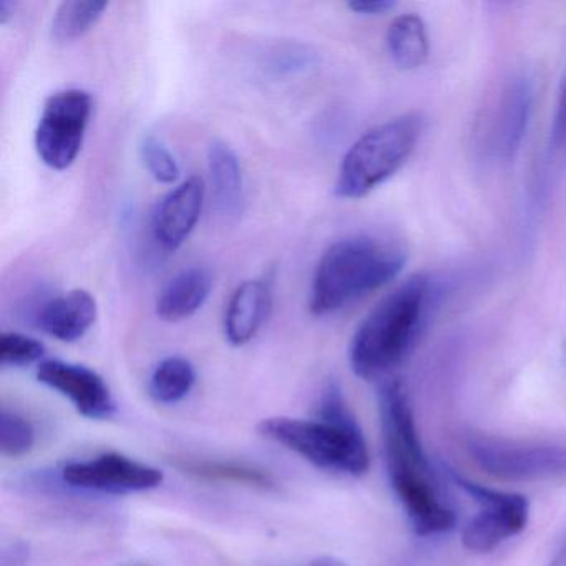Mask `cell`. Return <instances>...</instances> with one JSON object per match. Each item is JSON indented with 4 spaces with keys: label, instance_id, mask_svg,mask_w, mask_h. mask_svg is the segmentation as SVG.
Returning <instances> with one entry per match:
<instances>
[{
    "label": "cell",
    "instance_id": "cell-1",
    "mask_svg": "<svg viewBox=\"0 0 566 566\" xmlns=\"http://www.w3.org/2000/svg\"><path fill=\"white\" fill-rule=\"evenodd\" d=\"M379 410L390 485L413 532L420 536L449 532L455 526V513L437 492L432 469L417 436L409 397L400 380L382 382Z\"/></svg>",
    "mask_w": 566,
    "mask_h": 566
},
{
    "label": "cell",
    "instance_id": "cell-2",
    "mask_svg": "<svg viewBox=\"0 0 566 566\" xmlns=\"http://www.w3.org/2000/svg\"><path fill=\"white\" fill-rule=\"evenodd\" d=\"M258 433L326 472L363 476L370 467L363 430L334 380L324 387L314 419L271 417Z\"/></svg>",
    "mask_w": 566,
    "mask_h": 566
},
{
    "label": "cell",
    "instance_id": "cell-3",
    "mask_svg": "<svg viewBox=\"0 0 566 566\" xmlns=\"http://www.w3.org/2000/svg\"><path fill=\"white\" fill-rule=\"evenodd\" d=\"M432 296V281L413 276L367 314L349 347L350 369L357 377L382 379L406 359L426 324Z\"/></svg>",
    "mask_w": 566,
    "mask_h": 566
},
{
    "label": "cell",
    "instance_id": "cell-4",
    "mask_svg": "<svg viewBox=\"0 0 566 566\" xmlns=\"http://www.w3.org/2000/svg\"><path fill=\"white\" fill-rule=\"evenodd\" d=\"M406 254L396 244L356 237L331 244L314 271L311 313L327 316L399 276Z\"/></svg>",
    "mask_w": 566,
    "mask_h": 566
},
{
    "label": "cell",
    "instance_id": "cell-5",
    "mask_svg": "<svg viewBox=\"0 0 566 566\" xmlns=\"http://www.w3.org/2000/svg\"><path fill=\"white\" fill-rule=\"evenodd\" d=\"M422 130V118L409 114L366 132L340 161L336 197L359 200L386 184L407 164Z\"/></svg>",
    "mask_w": 566,
    "mask_h": 566
},
{
    "label": "cell",
    "instance_id": "cell-6",
    "mask_svg": "<svg viewBox=\"0 0 566 566\" xmlns=\"http://www.w3.org/2000/svg\"><path fill=\"white\" fill-rule=\"evenodd\" d=\"M467 449L490 475L515 482L566 476V447L548 442H523L470 433Z\"/></svg>",
    "mask_w": 566,
    "mask_h": 566
},
{
    "label": "cell",
    "instance_id": "cell-7",
    "mask_svg": "<svg viewBox=\"0 0 566 566\" xmlns=\"http://www.w3.org/2000/svg\"><path fill=\"white\" fill-rule=\"evenodd\" d=\"M92 108L91 94L81 88H67L48 98L34 137L42 164L57 171L74 165L91 124Z\"/></svg>",
    "mask_w": 566,
    "mask_h": 566
},
{
    "label": "cell",
    "instance_id": "cell-8",
    "mask_svg": "<svg viewBox=\"0 0 566 566\" xmlns=\"http://www.w3.org/2000/svg\"><path fill=\"white\" fill-rule=\"evenodd\" d=\"M453 482L479 503V512L462 532V543L469 552L489 553L525 530L528 523V500L520 493L499 492L453 475Z\"/></svg>",
    "mask_w": 566,
    "mask_h": 566
},
{
    "label": "cell",
    "instance_id": "cell-9",
    "mask_svg": "<svg viewBox=\"0 0 566 566\" xmlns=\"http://www.w3.org/2000/svg\"><path fill=\"white\" fill-rule=\"evenodd\" d=\"M62 480L72 489L122 496L158 489L165 475L161 470L124 453L105 452L91 460L67 463L62 469Z\"/></svg>",
    "mask_w": 566,
    "mask_h": 566
},
{
    "label": "cell",
    "instance_id": "cell-10",
    "mask_svg": "<svg viewBox=\"0 0 566 566\" xmlns=\"http://www.w3.org/2000/svg\"><path fill=\"white\" fill-rule=\"evenodd\" d=\"M38 380L71 400L75 410L87 419H111L117 410L114 394L104 377L81 364L42 360L38 367Z\"/></svg>",
    "mask_w": 566,
    "mask_h": 566
},
{
    "label": "cell",
    "instance_id": "cell-11",
    "mask_svg": "<svg viewBox=\"0 0 566 566\" xmlns=\"http://www.w3.org/2000/svg\"><path fill=\"white\" fill-rule=\"evenodd\" d=\"M205 193L203 180L191 177L158 203L151 220V231L155 241L164 250H178L193 233L203 210Z\"/></svg>",
    "mask_w": 566,
    "mask_h": 566
},
{
    "label": "cell",
    "instance_id": "cell-12",
    "mask_svg": "<svg viewBox=\"0 0 566 566\" xmlns=\"http://www.w3.org/2000/svg\"><path fill=\"white\" fill-rule=\"evenodd\" d=\"M533 98L535 91L525 75L510 81L503 91L492 128V148L500 160H513L522 148L532 118Z\"/></svg>",
    "mask_w": 566,
    "mask_h": 566
},
{
    "label": "cell",
    "instance_id": "cell-13",
    "mask_svg": "<svg viewBox=\"0 0 566 566\" xmlns=\"http://www.w3.org/2000/svg\"><path fill=\"white\" fill-rule=\"evenodd\" d=\"M39 329L62 343L81 340L97 319V301L85 290H72L44 301L34 314Z\"/></svg>",
    "mask_w": 566,
    "mask_h": 566
},
{
    "label": "cell",
    "instance_id": "cell-14",
    "mask_svg": "<svg viewBox=\"0 0 566 566\" xmlns=\"http://www.w3.org/2000/svg\"><path fill=\"white\" fill-rule=\"evenodd\" d=\"M273 307V290L263 280L244 281L228 303L223 329L228 343L247 346L263 329Z\"/></svg>",
    "mask_w": 566,
    "mask_h": 566
},
{
    "label": "cell",
    "instance_id": "cell-15",
    "mask_svg": "<svg viewBox=\"0 0 566 566\" xmlns=\"http://www.w3.org/2000/svg\"><path fill=\"white\" fill-rule=\"evenodd\" d=\"M208 171L214 210L223 218H238L244 208V178L240 158L230 145L213 140L208 147Z\"/></svg>",
    "mask_w": 566,
    "mask_h": 566
},
{
    "label": "cell",
    "instance_id": "cell-16",
    "mask_svg": "<svg viewBox=\"0 0 566 566\" xmlns=\"http://www.w3.org/2000/svg\"><path fill=\"white\" fill-rule=\"evenodd\" d=\"M213 277L207 268L193 266L168 281L157 300V314L168 323H180L207 303Z\"/></svg>",
    "mask_w": 566,
    "mask_h": 566
},
{
    "label": "cell",
    "instance_id": "cell-17",
    "mask_svg": "<svg viewBox=\"0 0 566 566\" xmlns=\"http://www.w3.org/2000/svg\"><path fill=\"white\" fill-rule=\"evenodd\" d=\"M178 469L195 479L213 483H237V485L253 486V489L271 490L276 486V480L271 473L240 462L224 460L181 459Z\"/></svg>",
    "mask_w": 566,
    "mask_h": 566
},
{
    "label": "cell",
    "instance_id": "cell-18",
    "mask_svg": "<svg viewBox=\"0 0 566 566\" xmlns=\"http://www.w3.org/2000/svg\"><path fill=\"white\" fill-rule=\"evenodd\" d=\"M387 49L397 67L413 71L429 59L430 44L426 24L416 14L397 18L387 32Z\"/></svg>",
    "mask_w": 566,
    "mask_h": 566
},
{
    "label": "cell",
    "instance_id": "cell-19",
    "mask_svg": "<svg viewBox=\"0 0 566 566\" xmlns=\"http://www.w3.org/2000/svg\"><path fill=\"white\" fill-rule=\"evenodd\" d=\"M197 384V370L180 356L165 357L148 379V396L161 406H174L190 396Z\"/></svg>",
    "mask_w": 566,
    "mask_h": 566
},
{
    "label": "cell",
    "instance_id": "cell-20",
    "mask_svg": "<svg viewBox=\"0 0 566 566\" xmlns=\"http://www.w3.org/2000/svg\"><path fill=\"white\" fill-rule=\"evenodd\" d=\"M107 8V2L94 0L62 2L52 19V38L57 42L77 41L101 21Z\"/></svg>",
    "mask_w": 566,
    "mask_h": 566
},
{
    "label": "cell",
    "instance_id": "cell-21",
    "mask_svg": "<svg viewBox=\"0 0 566 566\" xmlns=\"http://www.w3.org/2000/svg\"><path fill=\"white\" fill-rule=\"evenodd\" d=\"M35 443V430L31 420L21 413L2 409L0 413V450L8 459L28 455Z\"/></svg>",
    "mask_w": 566,
    "mask_h": 566
},
{
    "label": "cell",
    "instance_id": "cell-22",
    "mask_svg": "<svg viewBox=\"0 0 566 566\" xmlns=\"http://www.w3.org/2000/svg\"><path fill=\"white\" fill-rule=\"evenodd\" d=\"M45 347L41 340L19 333L0 336V364L4 367H25L42 363Z\"/></svg>",
    "mask_w": 566,
    "mask_h": 566
},
{
    "label": "cell",
    "instance_id": "cell-23",
    "mask_svg": "<svg viewBox=\"0 0 566 566\" xmlns=\"http://www.w3.org/2000/svg\"><path fill=\"white\" fill-rule=\"evenodd\" d=\"M140 155L148 174L158 184L171 185L180 177L177 158L174 157V154L168 150L167 145L160 138L154 137V135L145 137L142 140Z\"/></svg>",
    "mask_w": 566,
    "mask_h": 566
},
{
    "label": "cell",
    "instance_id": "cell-24",
    "mask_svg": "<svg viewBox=\"0 0 566 566\" xmlns=\"http://www.w3.org/2000/svg\"><path fill=\"white\" fill-rule=\"evenodd\" d=\"M549 148L562 164L566 165V78L559 92L558 105L549 132Z\"/></svg>",
    "mask_w": 566,
    "mask_h": 566
},
{
    "label": "cell",
    "instance_id": "cell-25",
    "mask_svg": "<svg viewBox=\"0 0 566 566\" xmlns=\"http://www.w3.org/2000/svg\"><path fill=\"white\" fill-rule=\"evenodd\" d=\"M311 64H313V55L307 54L304 49H286L274 55L271 71L276 75H291L306 71Z\"/></svg>",
    "mask_w": 566,
    "mask_h": 566
},
{
    "label": "cell",
    "instance_id": "cell-26",
    "mask_svg": "<svg viewBox=\"0 0 566 566\" xmlns=\"http://www.w3.org/2000/svg\"><path fill=\"white\" fill-rule=\"evenodd\" d=\"M394 2L390 0H357L350 2L349 9L360 15H382L394 9Z\"/></svg>",
    "mask_w": 566,
    "mask_h": 566
},
{
    "label": "cell",
    "instance_id": "cell-27",
    "mask_svg": "<svg viewBox=\"0 0 566 566\" xmlns=\"http://www.w3.org/2000/svg\"><path fill=\"white\" fill-rule=\"evenodd\" d=\"M29 559V548L24 543H14L2 555V566H25Z\"/></svg>",
    "mask_w": 566,
    "mask_h": 566
},
{
    "label": "cell",
    "instance_id": "cell-28",
    "mask_svg": "<svg viewBox=\"0 0 566 566\" xmlns=\"http://www.w3.org/2000/svg\"><path fill=\"white\" fill-rule=\"evenodd\" d=\"M14 11L15 4H12V2H8V0L0 2V24H8V22L11 21Z\"/></svg>",
    "mask_w": 566,
    "mask_h": 566
},
{
    "label": "cell",
    "instance_id": "cell-29",
    "mask_svg": "<svg viewBox=\"0 0 566 566\" xmlns=\"http://www.w3.org/2000/svg\"><path fill=\"white\" fill-rule=\"evenodd\" d=\"M306 566H346L340 559L333 558V556H319V558L313 559L307 563Z\"/></svg>",
    "mask_w": 566,
    "mask_h": 566
},
{
    "label": "cell",
    "instance_id": "cell-30",
    "mask_svg": "<svg viewBox=\"0 0 566 566\" xmlns=\"http://www.w3.org/2000/svg\"><path fill=\"white\" fill-rule=\"evenodd\" d=\"M552 566H566V542L565 546H563L562 552L556 556L555 562L552 563Z\"/></svg>",
    "mask_w": 566,
    "mask_h": 566
}]
</instances>
